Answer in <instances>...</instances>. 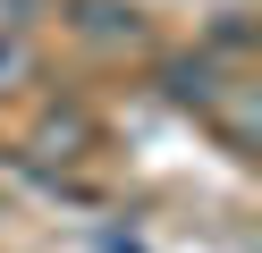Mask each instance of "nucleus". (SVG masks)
<instances>
[{"instance_id": "2", "label": "nucleus", "mask_w": 262, "mask_h": 253, "mask_svg": "<svg viewBox=\"0 0 262 253\" xmlns=\"http://www.w3.org/2000/svg\"><path fill=\"white\" fill-rule=\"evenodd\" d=\"M17 76H26V51L9 42V34H0V84H17Z\"/></svg>"}, {"instance_id": "1", "label": "nucleus", "mask_w": 262, "mask_h": 253, "mask_svg": "<svg viewBox=\"0 0 262 253\" xmlns=\"http://www.w3.org/2000/svg\"><path fill=\"white\" fill-rule=\"evenodd\" d=\"M169 93H178V101H194V110H211V93H220V84H211V67H203V59H178V67H169Z\"/></svg>"}]
</instances>
